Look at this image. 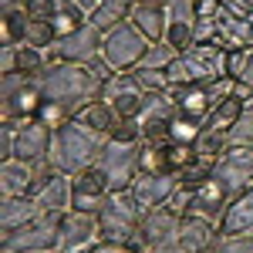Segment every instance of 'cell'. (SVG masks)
Wrapping results in <instances>:
<instances>
[{"label":"cell","instance_id":"6da1fadb","mask_svg":"<svg viewBox=\"0 0 253 253\" xmlns=\"http://www.w3.org/2000/svg\"><path fill=\"white\" fill-rule=\"evenodd\" d=\"M105 142H108L105 132H98V128L84 125L78 118H71V122H64L61 128H54V142H51V156L47 159L54 162L58 172L78 175V172H84V169L98 166V156H101Z\"/></svg>","mask_w":253,"mask_h":253},{"label":"cell","instance_id":"7a4b0ae2","mask_svg":"<svg viewBox=\"0 0 253 253\" xmlns=\"http://www.w3.org/2000/svg\"><path fill=\"white\" fill-rule=\"evenodd\" d=\"M226 78V51L206 41V44H193L189 51H182L179 58L169 64V84H210V81Z\"/></svg>","mask_w":253,"mask_h":253},{"label":"cell","instance_id":"3957f363","mask_svg":"<svg viewBox=\"0 0 253 253\" xmlns=\"http://www.w3.org/2000/svg\"><path fill=\"white\" fill-rule=\"evenodd\" d=\"M138 223H142V210H138L132 189L108 193V199L98 210V226H101V240L105 243H135Z\"/></svg>","mask_w":253,"mask_h":253},{"label":"cell","instance_id":"277c9868","mask_svg":"<svg viewBox=\"0 0 253 253\" xmlns=\"http://www.w3.org/2000/svg\"><path fill=\"white\" fill-rule=\"evenodd\" d=\"M61 223L64 213H47L41 210L38 219L3 236L0 250L3 253H61Z\"/></svg>","mask_w":253,"mask_h":253},{"label":"cell","instance_id":"5b68a950","mask_svg":"<svg viewBox=\"0 0 253 253\" xmlns=\"http://www.w3.org/2000/svg\"><path fill=\"white\" fill-rule=\"evenodd\" d=\"M44 108V91L31 75H3V125H31Z\"/></svg>","mask_w":253,"mask_h":253},{"label":"cell","instance_id":"8992f818","mask_svg":"<svg viewBox=\"0 0 253 253\" xmlns=\"http://www.w3.org/2000/svg\"><path fill=\"white\" fill-rule=\"evenodd\" d=\"M149 47H152V44L145 41V34L138 31L132 20H125V24H118L112 34H105L101 61H105L115 75H128V71H135L138 64L145 61Z\"/></svg>","mask_w":253,"mask_h":253},{"label":"cell","instance_id":"52a82bcc","mask_svg":"<svg viewBox=\"0 0 253 253\" xmlns=\"http://www.w3.org/2000/svg\"><path fill=\"white\" fill-rule=\"evenodd\" d=\"M138 156H142V142H115V138L105 142V149H101V156H98V166L108 175L112 193L132 189V182H135L138 172H142Z\"/></svg>","mask_w":253,"mask_h":253},{"label":"cell","instance_id":"ba28073f","mask_svg":"<svg viewBox=\"0 0 253 253\" xmlns=\"http://www.w3.org/2000/svg\"><path fill=\"white\" fill-rule=\"evenodd\" d=\"M101 47H105V34L98 31L95 24H81L75 34L58 38L47 47V61H75V64H95L101 58Z\"/></svg>","mask_w":253,"mask_h":253},{"label":"cell","instance_id":"9c48e42d","mask_svg":"<svg viewBox=\"0 0 253 253\" xmlns=\"http://www.w3.org/2000/svg\"><path fill=\"white\" fill-rule=\"evenodd\" d=\"M213 175L233 193V199L240 193H247L253 186V149L250 145H230L213 166Z\"/></svg>","mask_w":253,"mask_h":253},{"label":"cell","instance_id":"30bf717a","mask_svg":"<svg viewBox=\"0 0 253 253\" xmlns=\"http://www.w3.org/2000/svg\"><path fill=\"white\" fill-rule=\"evenodd\" d=\"M101 101L112 105V112L118 115V122H128V118H138L142 108H145V91L138 88V81L128 75H112V78L101 84Z\"/></svg>","mask_w":253,"mask_h":253},{"label":"cell","instance_id":"8fae6325","mask_svg":"<svg viewBox=\"0 0 253 253\" xmlns=\"http://www.w3.org/2000/svg\"><path fill=\"white\" fill-rule=\"evenodd\" d=\"M179 226H182V213H175L172 206L149 210V213H142L135 247L138 250H156L162 243H172V240H179Z\"/></svg>","mask_w":253,"mask_h":253},{"label":"cell","instance_id":"7c38bea8","mask_svg":"<svg viewBox=\"0 0 253 253\" xmlns=\"http://www.w3.org/2000/svg\"><path fill=\"white\" fill-rule=\"evenodd\" d=\"M98 243H101L98 213H84V210L64 213V223H61V253H88Z\"/></svg>","mask_w":253,"mask_h":253},{"label":"cell","instance_id":"4fadbf2b","mask_svg":"<svg viewBox=\"0 0 253 253\" xmlns=\"http://www.w3.org/2000/svg\"><path fill=\"white\" fill-rule=\"evenodd\" d=\"M108 193H112V182H108V175H105L101 166H91V169H84V172L71 175V206H75V210L98 213L101 203L108 199Z\"/></svg>","mask_w":253,"mask_h":253},{"label":"cell","instance_id":"5bb4252c","mask_svg":"<svg viewBox=\"0 0 253 253\" xmlns=\"http://www.w3.org/2000/svg\"><path fill=\"white\" fill-rule=\"evenodd\" d=\"M175 189H179V172H138V179L132 182V196L142 213L169 206Z\"/></svg>","mask_w":253,"mask_h":253},{"label":"cell","instance_id":"9a60e30c","mask_svg":"<svg viewBox=\"0 0 253 253\" xmlns=\"http://www.w3.org/2000/svg\"><path fill=\"white\" fill-rule=\"evenodd\" d=\"M51 142H54V128L51 125H44V122L20 125V128H14V159H24V162L47 159L51 156Z\"/></svg>","mask_w":253,"mask_h":253},{"label":"cell","instance_id":"2e32d148","mask_svg":"<svg viewBox=\"0 0 253 253\" xmlns=\"http://www.w3.org/2000/svg\"><path fill=\"white\" fill-rule=\"evenodd\" d=\"M230 203H233V193H230L216 175H210V182H206V186H199V189L193 193V206H189V213L206 216V219L219 223Z\"/></svg>","mask_w":253,"mask_h":253},{"label":"cell","instance_id":"e0dca14e","mask_svg":"<svg viewBox=\"0 0 253 253\" xmlns=\"http://www.w3.org/2000/svg\"><path fill=\"white\" fill-rule=\"evenodd\" d=\"M216 236H219V223L206 219V216H196V213H186V216H182V226H179V243H182L189 253H203L216 240Z\"/></svg>","mask_w":253,"mask_h":253},{"label":"cell","instance_id":"ac0fdd59","mask_svg":"<svg viewBox=\"0 0 253 253\" xmlns=\"http://www.w3.org/2000/svg\"><path fill=\"white\" fill-rule=\"evenodd\" d=\"M128 20H132L138 31L145 34L149 44H162V41H166V27H169V10H166V7H156V3H142V0H135V7H132Z\"/></svg>","mask_w":253,"mask_h":253},{"label":"cell","instance_id":"d6986e66","mask_svg":"<svg viewBox=\"0 0 253 253\" xmlns=\"http://www.w3.org/2000/svg\"><path fill=\"white\" fill-rule=\"evenodd\" d=\"M247 230H253V186L247 189V193H240L226 206V213H223V219H219V233L223 236H233V233H247Z\"/></svg>","mask_w":253,"mask_h":253},{"label":"cell","instance_id":"ffe728a7","mask_svg":"<svg viewBox=\"0 0 253 253\" xmlns=\"http://www.w3.org/2000/svg\"><path fill=\"white\" fill-rule=\"evenodd\" d=\"M41 216V206L34 196H14V199H3V210H0V226H3V236L27 226L31 219Z\"/></svg>","mask_w":253,"mask_h":253},{"label":"cell","instance_id":"44dd1931","mask_svg":"<svg viewBox=\"0 0 253 253\" xmlns=\"http://www.w3.org/2000/svg\"><path fill=\"white\" fill-rule=\"evenodd\" d=\"M34 199H38L41 210H47V213H71V210H75V206H71V175L58 172Z\"/></svg>","mask_w":253,"mask_h":253},{"label":"cell","instance_id":"7402d4cb","mask_svg":"<svg viewBox=\"0 0 253 253\" xmlns=\"http://www.w3.org/2000/svg\"><path fill=\"white\" fill-rule=\"evenodd\" d=\"M226 149H230V132H219V128H203L193 142V156L203 166H216Z\"/></svg>","mask_w":253,"mask_h":253},{"label":"cell","instance_id":"603a6c76","mask_svg":"<svg viewBox=\"0 0 253 253\" xmlns=\"http://www.w3.org/2000/svg\"><path fill=\"white\" fill-rule=\"evenodd\" d=\"M247 112V101H240V98H226V101H219L213 112L206 115V122H203V128H219V132H230L236 125V118Z\"/></svg>","mask_w":253,"mask_h":253},{"label":"cell","instance_id":"cb8c5ba5","mask_svg":"<svg viewBox=\"0 0 253 253\" xmlns=\"http://www.w3.org/2000/svg\"><path fill=\"white\" fill-rule=\"evenodd\" d=\"M78 122H84V125H91V128H98V132H105V135H112L115 132V125H118V115L112 112V105L108 101H91V105H84L78 115Z\"/></svg>","mask_w":253,"mask_h":253},{"label":"cell","instance_id":"d4e9b609","mask_svg":"<svg viewBox=\"0 0 253 253\" xmlns=\"http://www.w3.org/2000/svg\"><path fill=\"white\" fill-rule=\"evenodd\" d=\"M138 166H142V172H175L172 159H169V142H142Z\"/></svg>","mask_w":253,"mask_h":253},{"label":"cell","instance_id":"484cf974","mask_svg":"<svg viewBox=\"0 0 253 253\" xmlns=\"http://www.w3.org/2000/svg\"><path fill=\"white\" fill-rule=\"evenodd\" d=\"M132 78L138 81V88L145 91V95H156V91H169L172 84H169V71L166 68H149V64H138L135 71H132Z\"/></svg>","mask_w":253,"mask_h":253},{"label":"cell","instance_id":"4316f807","mask_svg":"<svg viewBox=\"0 0 253 253\" xmlns=\"http://www.w3.org/2000/svg\"><path fill=\"white\" fill-rule=\"evenodd\" d=\"M27 10L17 7V10H3V44H24L27 38Z\"/></svg>","mask_w":253,"mask_h":253},{"label":"cell","instance_id":"83f0119b","mask_svg":"<svg viewBox=\"0 0 253 253\" xmlns=\"http://www.w3.org/2000/svg\"><path fill=\"white\" fill-rule=\"evenodd\" d=\"M203 132V122L189 115H175L172 118V128H169V142H182V145H193Z\"/></svg>","mask_w":253,"mask_h":253},{"label":"cell","instance_id":"f1b7e54d","mask_svg":"<svg viewBox=\"0 0 253 253\" xmlns=\"http://www.w3.org/2000/svg\"><path fill=\"white\" fill-rule=\"evenodd\" d=\"M230 145H250L253 149V98L247 101V112L236 118V125L230 128Z\"/></svg>","mask_w":253,"mask_h":253},{"label":"cell","instance_id":"f546056e","mask_svg":"<svg viewBox=\"0 0 253 253\" xmlns=\"http://www.w3.org/2000/svg\"><path fill=\"white\" fill-rule=\"evenodd\" d=\"M175 58H179V51L162 41V44H152V47H149V54H145L142 64H149V68H166V71H169V64H172Z\"/></svg>","mask_w":253,"mask_h":253},{"label":"cell","instance_id":"4dcf8cb0","mask_svg":"<svg viewBox=\"0 0 253 253\" xmlns=\"http://www.w3.org/2000/svg\"><path fill=\"white\" fill-rule=\"evenodd\" d=\"M219 247H223V253H253V230L233 233V236L219 233Z\"/></svg>","mask_w":253,"mask_h":253},{"label":"cell","instance_id":"1f68e13d","mask_svg":"<svg viewBox=\"0 0 253 253\" xmlns=\"http://www.w3.org/2000/svg\"><path fill=\"white\" fill-rule=\"evenodd\" d=\"M169 20H182V24H196V0H172L169 7Z\"/></svg>","mask_w":253,"mask_h":253},{"label":"cell","instance_id":"d6a6232c","mask_svg":"<svg viewBox=\"0 0 253 253\" xmlns=\"http://www.w3.org/2000/svg\"><path fill=\"white\" fill-rule=\"evenodd\" d=\"M88 253H145V250H138L135 243H98V247H91Z\"/></svg>","mask_w":253,"mask_h":253},{"label":"cell","instance_id":"836d02e7","mask_svg":"<svg viewBox=\"0 0 253 253\" xmlns=\"http://www.w3.org/2000/svg\"><path fill=\"white\" fill-rule=\"evenodd\" d=\"M7 159H14V128L10 125L0 128V162H7Z\"/></svg>","mask_w":253,"mask_h":253},{"label":"cell","instance_id":"e575fe53","mask_svg":"<svg viewBox=\"0 0 253 253\" xmlns=\"http://www.w3.org/2000/svg\"><path fill=\"white\" fill-rule=\"evenodd\" d=\"M233 81H243V84H250V88H253V44L243 51V68H240V75H236Z\"/></svg>","mask_w":253,"mask_h":253},{"label":"cell","instance_id":"d590c367","mask_svg":"<svg viewBox=\"0 0 253 253\" xmlns=\"http://www.w3.org/2000/svg\"><path fill=\"white\" fill-rule=\"evenodd\" d=\"M145 253H189L179 240H172V243H162V247H156V250H145Z\"/></svg>","mask_w":253,"mask_h":253},{"label":"cell","instance_id":"8d00e7d4","mask_svg":"<svg viewBox=\"0 0 253 253\" xmlns=\"http://www.w3.org/2000/svg\"><path fill=\"white\" fill-rule=\"evenodd\" d=\"M75 3H78V10L84 14V17H91L98 7H101V0H75Z\"/></svg>","mask_w":253,"mask_h":253},{"label":"cell","instance_id":"74e56055","mask_svg":"<svg viewBox=\"0 0 253 253\" xmlns=\"http://www.w3.org/2000/svg\"><path fill=\"white\" fill-rule=\"evenodd\" d=\"M3 10H17V7H27V0H0Z\"/></svg>","mask_w":253,"mask_h":253},{"label":"cell","instance_id":"f35d334b","mask_svg":"<svg viewBox=\"0 0 253 253\" xmlns=\"http://www.w3.org/2000/svg\"><path fill=\"white\" fill-rule=\"evenodd\" d=\"M142 3H156V7H169L172 0H142Z\"/></svg>","mask_w":253,"mask_h":253},{"label":"cell","instance_id":"ab89813d","mask_svg":"<svg viewBox=\"0 0 253 253\" xmlns=\"http://www.w3.org/2000/svg\"><path fill=\"white\" fill-rule=\"evenodd\" d=\"M243 3H247V7H250V10H253V0H243Z\"/></svg>","mask_w":253,"mask_h":253}]
</instances>
